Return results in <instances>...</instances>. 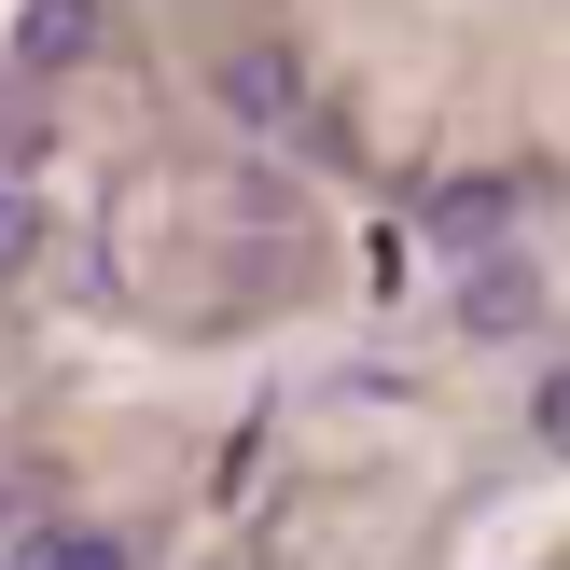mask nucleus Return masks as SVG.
I'll return each instance as SVG.
<instances>
[{"label":"nucleus","mask_w":570,"mask_h":570,"mask_svg":"<svg viewBox=\"0 0 570 570\" xmlns=\"http://www.w3.org/2000/svg\"><path fill=\"white\" fill-rule=\"evenodd\" d=\"M223 111H237V126H293V111H306V70H293V56H278V42H250V56H223Z\"/></svg>","instance_id":"nucleus-1"},{"label":"nucleus","mask_w":570,"mask_h":570,"mask_svg":"<svg viewBox=\"0 0 570 570\" xmlns=\"http://www.w3.org/2000/svg\"><path fill=\"white\" fill-rule=\"evenodd\" d=\"M28 265H42V209L0 181V278H28Z\"/></svg>","instance_id":"nucleus-6"},{"label":"nucleus","mask_w":570,"mask_h":570,"mask_svg":"<svg viewBox=\"0 0 570 570\" xmlns=\"http://www.w3.org/2000/svg\"><path fill=\"white\" fill-rule=\"evenodd\" d=\"M529 306H543V265H515V250H501V265H473V293H460V334H515Z\"/></svg>","instance_id":"nucleus-3"},{"label":"nucleus","mask_w":570,"mask_h":570,"mask_svg":"<svg viewBox=\"0 0 570 570\" xmlns=\"http://www.w3.org/2000/svg\"><path fill=\"white\" fill-rule=\"evenodd\" d=\"M98 0H28L14 14V70H83V56H98Z\"/></svg>","instance_id":"nucleus-2"},{"label":"nucleus","mask_w":570,"mask_h":570,"mask_svg":"<svg viewBox=\"0 0 570 570\" xmlns=\"http://www.w3.org/2000/svg\"><path fill=\"white\" fill-rule=\"evenodd\" d=\"M543 445H570V362L543 376Z\"/></svg>","instance_id":"nucleus-7"},{"label":"nucleus","mask_w":570,"mask_h":570,"mask_svg":"<svg viewBox=\"0 0 570 570\" xmlns=\"http://www.w3.org/2000/svg\"><path fill=\"white\" fill-rule=\"evenodd\" d=\"M14 570H126V543H111V529H42Z\"/></svg>","instance_id":"nucleus-5"},{"label":"nucleus","mask_w":570,"mask_h":570,"mask_svg":"<svg viewBox=\"0 0 570 570\" xmlns=\"http://www.w3.org/2000/svg\"><path fill=\"white\" fill-rule=\"evenodd\" d=\"M501 209H515L501 181H445V195H432V237H445V250H488V237H501Z\"/></svg>","instance_id":"nucleus-4"}]
</instances>
